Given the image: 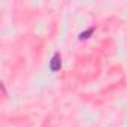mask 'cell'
<instances>
[{
  "label": "cell",
  "mask_w": 127,
  "mask_h": 127,
  "mask_svg": "<svg viewBox=\"0 0 127 127\" xmlns=\"http://www.w3.org/2000/svg\"><path fill=\"white\" fill-rule=\"evenodd\" d=\"M60 69H61V55H60V52H55V54L52 55L51 61H49V70H51L52 73H55V72H58Z\"/></svg>",
  "instance_id": "6da1fadb"
},
{
  "label": "cell",
  "mask_w": 127,
  "mask_h": 127,
  "mask_svg": "<svg viewBox=\"0 0 127 127\" xmlns=\"http://www.w3.org/2000/svg\"><path fill=\"white\" fill-rule=\"evenodd\" d=\"M93 32H94V27H90L88 30H85V32H82L81 34H79V39L81 40H84V39H88L91 34H93Z\"/></svg>",
  "instance_id": "7a4b0ae2"
}]
</instances>
